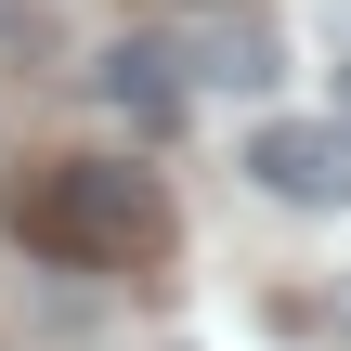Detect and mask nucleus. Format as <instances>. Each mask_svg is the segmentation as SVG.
<instances>
[{
	"instance_id": "obj_6",
	"label": "nucleus",
	"mask_w": 351,
	"mask_h": 351,
	"mask_svg": "<svg viewBox=\"0 0 351 351\" xmlns=\"http://www.w3.org/2000/svg\"><path fill=\"white\" fill-rule=\"evenodd\" d=\"M339 104H351V78H339Z\"/></svg>"
},
{
	"instance_id": "obj_5",
	"label": "nucleus",
	"mask_w": 351,
	"mask_h": 351,
	"mask_svg": "<svg viewBox=\"0 0 351 351\" xmlns=\"http://www.w3.org/2000/svg\"><path fill=\"white\" fill-rule=\"evenodd\" d=\"M0 52H52V39H39V26H26V13L0 0Z\"/></svg>"
},
{
	"instance_id": "obj_1",
	"label": "nucleus",
	"mask_w": 351,
	"mask_h": 351,
	"mask_svg": "<svg viewBox=\"0 0 351 351\" xmlns=\"http://www.w3.org/2000/svg\"><path fill=\"white\" fill-rule=\"evenodd\" d=\"M13 221H26L39 261H78V274H117V261H156L169 247V195L130 156H52Z\"/></svg>"
},
{
	"instance_id": "obj_3",
	"label": "nucleus",
	"mask_w": 351,
	"mask_h": 351,
	"mask_svg": "<svg viewBox=\"0 0 351 351\" xmlns=\"http://www.w3.org/2000/svg\"><path fill=\"white\" fill-rule=\"evenodd\" d=\"M182 65H195L208 91H274V78H287V39H274L261 13H208V0H195V26H182Z\"/></svg>"
},
{
	"instance_id": "obj_2",
	"label": "nucleus",
	"mask_w": 351,
	"mask_h": 351,
	"mask_svg": "<svg viewBox=\"0 0 351 351\" xmlns=\"http://www.w3.org/2000/svg\"><path fill=\"white\" fill-rule=\"evenodd\" d=\"M247 182L287 195V208H351V117H261Z\"/></svg>"
},
{
	"instance_id": "obj_4",
	"label": "nucleus",
	"mask_w": 351,
	"mask_h": 351,
	"mask_svg": "<svg viewBox=\"0 0 351 351\" xmlns=\"http://www.w3.org/2000/svg\"><path fill=\"white\" fill-rule=\"evenodd\" d=\"M91 91H104L130 130H182V52H169V39H104V52H91Z\"/></svg>"
}]
</instances>
